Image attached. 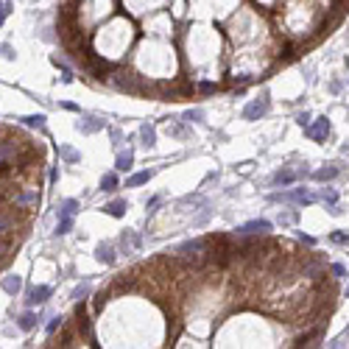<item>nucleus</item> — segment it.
<instances>
[{
  "label": "nucleus",
  "mask_w": 349,
  "mask_h": 349,
  "mask_svg": "<svg viewBox=\"0 0 349 349\" xmlns=\"http://www.w3.org/2000/svg\"><path fill=\"white\" fill-rule=\"evenodd\" d=\"M302 176H307V165L299 170H293V168H280L274 176H271V184L274 187H288V184H293V182H299Z\"/></svg>",
  "instance_id": "f257e3e1"
},
{
  "label": "nucleus",
  "mask_w": 349,
  "mask_h": 349,
  "mask_svg": "<svg viewBox=\"0 0 349 349\" xmlns=\"http://www.w3.org/2000/svg\"><path fill=\"white\" fill-rule=\"evenodd\" d=\"M330 129H332V126H330V120H327V117H316V120H310V126H307L304 132H307V137H310V140L321 143V140H327V137H330Z\"/></svg>",
  "instance_id": "f03ea898"
},
{
  "label": "nucleus",
  "mask_w": 349,
  "mask_h": 349,
  "mask_svg": "<svg viewBox=\"0 0 349 349\" xmlns=\"http://www.w3.org/2000/svg\"><path fill=\"white\" fill-rule=\"evenodd\" d=\"M274 201H296V204H313L316 196L310 190H304V187H296L291 193H280V196H271Z\"/></svg>",
  "instance_id": "7ed1b4c3"
},
{
  "label": "nucleus",
  "mask_w": 349,
  "mask_h": 349,
  "mask_svg": "<svg viewBox=\"0 0 349 349\" xmlns=\"http://www.w3.org/2000/svg\"><path fill=\"white\" fill-rule=\"evenodd\" d=\"M271 232V221H263V218H257V221H249V224H243L240 229H237V235L240 237H249V235H268Z\"/></svg>",
  "instance_id": "20e7f679"
},
{
  "label": "nucleus",
  "mask_w": 349,
  "mask_h": 349,
  "mask_svg": "<svg viewBox=\"0 0 349 349\" xmlns=\"http://www.w3.org/2000/svg\"><path fill=\"white\" fill-rule=\"evenodd\" d=\"M268 112V95H263V101H251L246 106V109H243V117H246V120H260V117H263V115Z\"/></svg>",
  "instance_id": "39448f33"
},
{
  "label": "nucleus",
  "mask_w": 349,
  "mask_h": 349,
  "mask_svg": "<svg viewBox=\"0 0 349 349\" xmlns=\"http://www.w3.org/2000/svg\"><path fill=\"white\" fill-rule=\"evenodd\" d=\"M50 293H53L50 285H34V288L28 291V299H25V302L31 304V307H34V304H45L48 299H50Z\"/></svg>",
  "instance_id": "423d86ee"
},
{
  "label": "nucleus",
  "mask_w": 349,
  "mask_h": 349,
  "mask_svg": "<svg viewBox=\"0 0 349 349\" xmlns=\"http://www.w3.org/2000/svg\"><path fill=\"white\" fill-rule=\"evenodd\" d=\"M109 81H112L117 90H129V92H137V84H134V76H129V73H115V76H109Z\"/></svg>",
  "instance_id": "0eeeda50"
},
{
  "label": "nucleus",
  "mask_w": 349,
  "mask_h": 349,
  "mask_svg": "<svg viewBox=\"0 0 349 349\" xmlns=\"http://www.w3.org/2000/svg\"><path fill=\"white\" fill-rule=\"evenodd\" d=\"M76 129H79L81 134H95V132L103 129V120H98V117H84V120L76 123Z\"/></svg>",
  "instance_id": "6e6552de"
},
{
  "label": "nucleus",
  "mask_w": 349,
  "mask_h": 349,
  "mask_svg": "<svg viewBox=\"0 0 349 349\" xmlns=\"http://www.w3.org/2000/svg\"><path fill=\"white\" fill-rule=\"evenodd\" d=\"M126 210H129V201H126V199H115V201H109L103 207V213L112 215V218H123Z\"/></svg>",
  "instance_id": "1a4fd4ad"
},
{
  "label": "nucleus",
  "mask_w": 349,
  "mask_h": 349,
  "mask_svg": "<svg viewBox=\"0 0 349 349\" xmlns=\"http://www.w3.org/2000/svg\"><path fill=\"white\" fill-rule=\"evenodd\" d=\"M0 288L9 293V296H14V293H20V288H23V280L17 277V274H9V277H3V282H0Z\"/></svg>",
  "instance_id": "9d476101"
},
{
  "label": "nucleus",
  "mask_w": 349,
  "mask_h": 349,
  "mask_svg": "<svg viewBox=\"0 0 349 349\" xmlns=\"http://www.w3.org/2000/svg\"><path fill=\"white\" fill-rule=\"evenodd\" d=\"M95 260L103 263V266H112L115 263V249L109 246V243H101V246L95 249Z\"/></svg>",
  "instance_id": "9b49d317"
},
{
  "label": "nucleus",
  "mask_w": 349,
  "mask_h": 349,
  "mask_svg": "<svg viewBox=\"0 0 349 349\" xmlns=\"http://www.w3.org/2000/svg\"><path fill=\"white\" fill-rule=\"evenodd\" d=\"M120 246H123V251L129 254V251H134L137 246H140V237H137V232H132V229H126L123 235H120Z\"/></svg>",
  "instance_id": "f8f14e48"
},
{
  "label": "nucleus",
  "mask_w": 349,
  "mask_h": 349,
  "mask_svg": "<svg viewBox=\"0 0 349 349\" xmlns=\"http://www.w3.org/2000/svg\"><path fill=\"white\" fill-rule=\"evenodd\" d=\"M140 140H143V146H146V148L157 146V132H154V126H148V123L140 126Z\"/></svg>",
  "instance_id": "ddd939ff"
},
{
  "label": "nucleus",
  "mask_w": 349,
  "mask_h": 349,
  "mask_svg": "<svg viewBox=\"0 0 349 349\" xmlns=\"http://www.w3.org/2000/svg\"><path fill=\"white\" fill-rule=\"evenodd\" d=\"M151 176H154V170H140V173H132V176L126 179V187H140V184L151 182Z\"/></svg>",
  "instance_id": "4468645a"
},
{
  "label": "nucleus",
  "mask_w": 349,
  "mask_h": 349,
  "mask_svg": "<svg viewBox=\"0 0 349 349\" xmlns=\"http://www.w3.org/2000/svg\"><path fill=\"white\" fill-rule=\"evenodd\" d=\"M76 213H79V201H76V199L62 201V207H59V218H76Z\"/></svg>",
  "instance_id": "2eb2a0df"
},
{
  "label": "nucleus",
  "mask_w": 349,
  "mask_h": 349,
  "mask_svg": "<svg viewBox=\"0 0 349 349\" xmlns=\"http://www.w3.org/2000/svg\"><path fill=\"white\" fill-rule=\"evenodd\" d=\"M335 176H338V168H335V165H327V168H318V170L313 173V179H316V182H332Z\"/></svg>",
  "instance_id": "dca6fc26"
},
{
  "label": "nucleus",
  "mask_w": 349,
  "mask_h": 349,
  "mask_svg": "<svg viewBox=\"0 0 349 349\" xmlns=\"http://www.w3.org/2000/svg\"><path fill=\"white\" fill-rule=\"evenodd\" d=\"M117 187H120V179H117V173H103V176H101V190L112 193V190H117Z\"/></svg>",
  "instance_id": "f3484780"
},
{
  "label": "nucleus",
  "mask_w": 349,
  "mask_h": 349,
  "mask_svg": "<svg viewBox=\"0 0 349 349\" xmlns=\"http://www.w3.org/2000/svg\"><path fill=\"white\" fill-rule=\"evenodd\" d=\"M132 165H134V154H132V151L117 154V162H115V168L117 170H132Z\"/></svg>",
  "instance_id": "a211bd4d"
},
{
  "label": "nucleus",
  "mask_w": 349,
  "mask_h": 349,
  "mask_svg": "<svg viewBox=\"0 0 349 349\" xmlns=\"http://www.w3.org/2000/svg\"><path fill=\"white\" fill-rule=\"evenodd\" d=\"M36 321H42L39 316H34V313H23L20 316V330H25V332H31L36 327Z\"/></svg>",
  "instance_id": "6ab92c4d"
},
{
  "label": "nucleus",
  "mask_w": 349,
  "mask_h": 349,
  "mask_svg": "<svg viewBox=\"0 0 349 349\" xmlns=\"http://www.w3.org/2000/svg\"><path fill=\"white\" fill-rule=\"evenodd\" d=\"M23 123L28 126V129H45V115H28V117H23Z\"/></svg>",
  "instance_id": "aec40b11"
},
{
  "label": "nucleus",
  "mask_w": 349,
  "mask_h": 349,
  "mask_svg": "<svg viewBox=\"0 0 349 349\" xmlns=\"http://www.w3.org/2000/svg\"><path fill=\"white\" fill-rule=\"evenodd\" d=\"M59 157L65 159V162H79L81 159V154L76 151V148H70V146H62L59 148Z\"/></svg>",
  "instance_id": "412c9836"
},
{
  "label": "nucleus",
  "mask_w": 349,
  "mask_h": 349,
  "mask_svg": "<svg viewBox=\"0 0 349 349\" xmlns=\"http://www.w3.org/2000/svg\"><path fill=\"white\" fill-rule=\"evenodd\" d=\"M330 240H332V243H338V246H349V232H344V229L330 232Z\"/></svg>",
  "instance_id": "4be33fe9"
},
{
  "label": "nucleus",
  "mask_w": 349,
  "mask_h": 349,
  "mask_svg": "<svg viewBox=\"0 0 349 349\" xmlns=\"http://www.w3.org/2000/svg\"><path fill=\"white\" fill-rule=\"evenodd\" d=\"M201 117H204V112L201 109H190V112H184V123H201Z\"/></svg>",
  "instance_id": "5701e85b"
},
{
  "label": "nucleus",
  "mask_w": 349,
  "mask_h": 349,
  "mask_svg": "<svg viewBox=\"0 0 349 349\" xmlns=\"http://www.w3.org/2000/svg\"><path fill=\"white\" fill-rule=\"evenodd\" d=\"M321 201H324V204H332V207H335V201H338V193L332 190V187H324V190H321Z\"/></svg>",
  "instance_id": "b1692460"
},
{
  "label": "nucleus",
  "mask_w": 349,
  "mask_h": 349,
  "mask_svg": "<svg viewBox=\"0 0 349 349\" xmlns=\"http://www.w3.org/2000/svg\"><path fill=\"white\" fill-rule=\"evenodd\" d=\"M330 274H332V280H341V277H347V268L341 263H335V266H330Z\"/></svg>",
  "instance_id": "393cba45"
},
{
  "label": "nucleus",
  "mask_w": 349,
  "mask_h": 349,
  "mask_svg": "<svg viewBox=\"0 0 349 349\" xmlns=\"http://www.w3.org/2000/svg\"><path fill=\"white\" fill-rule=\"evenodd\" d=\"M87 293H90V285H79V288L73 291V299H76V302H81V299H84Z\"/></svg>",
  "instance_id": "a878e982"
},
{
  "label": "nucleus",
  "mask_w": 349,
  "mask_h": 349,
  "mask_svg": "<svg viewBox=\"0 0 349 349\" xmlns=\"http://www.w3.org/2000/svg\"><path fill=\"white\" fill-rule=\"evenodd\" d=\"M310 120H313V117H310V112H299V115H296V123L302 126V129H307V126H310Z\"/></svg>",
  "instance_id": "bb28decb"
},
{
  "label": "nucleus",
  "mask_w": 349,
  "mask_h": 349,
  "mask_svg": "<svg viewBox=\"0 0 349 349\" xmlns=\"http://www.w3.org/2000/svg\"><path fill=\"white\" fill-rule=\"evenodd\" d=\"M59 327H62V318H59V316H53V318L48 321V335H53V332H56Z\"/></svg>",
  "instance_id": "cd10ccee"
},
{
  "label": "nucleus",
  "mask_w": 349,
  "mask_h": 349,
  "mask_svg": "<svg viewBox=\"0 0 349 349\" xmlns=\"http://www.w3.org/2000/svg\"><path fill=\"white\" fill-rule=\"evenodd\" d=\"M168 134H173V137H184V126H170V123H168Z\"/></svg>",
  "instance_id": "c85d7f7f"
},
{
  "label": "nucleus",
  "mask_w": 349,
  "mask_h": 349,
  "mask_svg": "<svg viewBox=\"0 0 349 349\" xmlns=\"http://www.w3.org/2000/svg\"><path fill=\"white\" fill-rule=\"evenodd\" d=\"M199 90H201V92H215L218 87H215L213 81H201V84H199Z\"/></svg>",
  "instance_id": "c756f323"
},
{
  "label": "nucleus",
  "mask_w": 349,
  "mask_h": 349,
  "mask_svg": "<svg viewBox=\"0 0 349 349\" xmlns=\"http://www.w3.org/2000/svg\"><path fill=\"white\" fill-rule=\"evenodd\" d=\"M0 53H3V59H14V48L12 45H0Z\"/></svg>",
  "instance_id": "7c9ffc66"
},
{
  "label": "nucleus",
  "mask_w": 349,
  "mask_h": 349,
  "mask_svg": "<svg viewBox=\"0 0 349 349\" xmlns=\"http://www.w3.org/2000/svg\"><path fill=\"white\" fill-rule=\"evenodd\" d=\"M9 12H12V6H9V3H0V25H3V20H6Z\"/></svg>",
  "instance_id": "2f4dec72"
},
{
  "label": "nucleus",
  "mask_w": 349,
  "mask_h": 349,
  "mask_svg": "<svg viewBox=\"0 0 349 349\" xmlns=\"http://www.w3.org/2000/svg\"><path fill=\"white\" fill-rule=\"evenodd\" d=\"M291 221H296L293 213H280V224H291Z\"/></svg>",
  "instance_id": "473e14b6"
},
{
  "label": "nucleus",
  "mask_w": 349,
  "mask_h": 349,
  "mask_svg": "<svg viewBox=\"0 0 349 349\" xmlns=\"http://www.w3.org/2000/svg\"><path fill=\"white\" fill-rule=\"evenodd\" d=\"M36 201V193H25V196H20V204H31Z\"/></svg>",
  "instance_id": "72a5a7b5"
},
{
  "label": "nucleus",
  "mask_w": 349,
  "mask_h": 349,
  "mask_svg": "<svg viewBox=\"0 0 349 349\" xmlns=\"http://www.w3.org/2000/svg\"><path fill=\"white\" fill-rule=\"evenodd\" d=\"M299 237H302V243H307V246H313L316 243V237H310V235H299Z\"/></svg>",
  "instance_id": "f704fd0d"
},
{
  "label": "nucleus",
  "mask_w": 349,
  "mask_h": 349,
  "mask_svg": "<svg viewBox=\"0 0 349 349\" xmlns=\"http://www.w3.org/2000/svg\"><path fill=\"white\" fill-rule=\"evenodd\" d=\"M6 226H9V221H6V218H0V235H3V229H6Z\"/></svg>",
  "instance_id": "c9c22d12"
},
{
  "label": "nucleus",
  "mask_w": 349,
  "mask_h": 349,
  "mask_svg": "<svg viewBox=\"0 0 349 349\" xmlns=\"http://www.w3.org/2000/svg\"><path fill=\"white\" fill-rule=\"evenodd\" d=\"M344 335H347V338H349V327H347V332H344Z\"/></svg>",
  "instance_id": "e433bc0d"
},
{
  "label": "nucleus",
  "mask_w": 349,
  "mask_h": 349,
  "mask_svg": "<svg viewBox=\"0 0 349 349\" xmlns=\"http://www.w3.org/2000/svg\"><path fill=\"white\" fill-rule=\"evenodd\" d=\"M347 299H349V288H347Z\"/></svg>",
  "instance_id": "4c0bfd02"
},
{
  "label": "nucleus",
  "mask_w": 349,
  "mask_h": 349,
  "mask_svg": "<svg viewBox=\"0 0 349 349\" xmlns=\"http://www.w3.org/2000/svg\"><path fill=\"white\" fill-rule=\"evenodd\" d=\"M347 84H349V79H347Z\"/></svg>",
  "instance_id": "58836bf2"
}]
</instances>
